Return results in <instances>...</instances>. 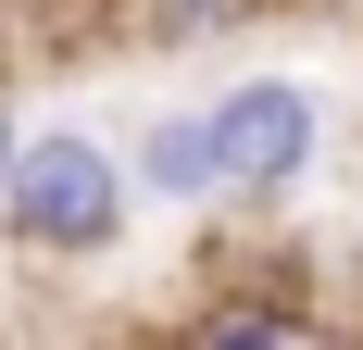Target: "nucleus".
Here are the masks:
<instances>
[{
	"label": "nucleus",
	"instance_id": "obj_1",
	"mask_svg": "<svg viewBox=\"0 0 363 350\" xmlns=\"http://www.w3.org/2000/svg\"><path fill=\"white\" fill-rule=\"evenodd\" d=\"M125 201H138V175H125V150L101 138H13V163H0V225L26 250H50V263H88V250L125 238Z\"/></svg>",
	"mask_w": 363,
	"mask_h": 350
},
{
	"label": "nucleus",
	"instance_id": "obj_2",
	"mask_svg": "<svg viewBox=\"0 0 363 350\" xmlns=\"http://www.w3.org/2000/svg\"><path fill=\"white\" fill-rule=\"evenodd\" d=\"M313 138H326V113L301 75H238L213 101V150H225V201H301V175H313Z\"/></svg>",
	"mask_w": 363,
	"mask_h": 350
},
{
	"label": "nucleus",
	"instance_id": "obj_3",
	"mask_svg": "<svg viewBox=\"0 0 363 350\" xmlns=\"http://www.w3.org/2000/svg\"><path fill=\"white\" fill-rule=\"evenodd\" d=\"M125 175H138L150 201H225V150H213V113H163V125H150L138 150H125Z\"/></svg>",
	"mask_w": 363,
	"mask_h": 350
},
{
	"label": "nucleus",
	"instance_id": "obj_4",
	"mask_svg": "<svg viewBox=\"0 0 363 350\" xmlns=\"http://www.w3.org/2000/svg\"><path fill=\"white\" fill-rule=\"evenodd\" d=\"M201 338H301V313H276V300H225V313H201Z\"/></svg>",
	"mask_w": 363,
	"mask_h": 350
},
{
	"label": "nucleus",
	"instance_id": "obj_5",
	"mask_svg": "<svg viewBox=\"0 0 363 350\" xmlns=\"http://www.w3.org/2000/svg\"><path fill=\"white\" fill-rule=\"evenodd\" d=\"M238 0H150V38H201V26H225Z\"/></svg>",
	"mask_w": 363,
	"mask_h": 350
},
{
	"label": "nucleus",
	"instance_id": "obj_6",
	"mask_svg": "<svg viewBox=\"0 0 363 350\" xmlns=\"http://www.w3.org/2000/svg\"><path fill=\"white\" fill-rule=\"evenodd\" d=\"M0 163H13V113H0Z\"/></svg>",
	"mask_w": 363,
	"mask_h": 350
}]
</instances>
